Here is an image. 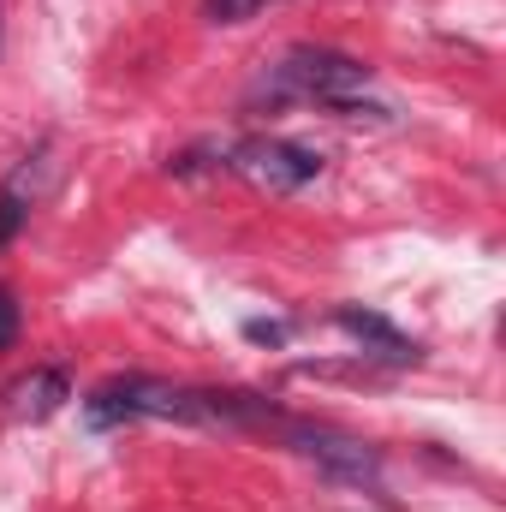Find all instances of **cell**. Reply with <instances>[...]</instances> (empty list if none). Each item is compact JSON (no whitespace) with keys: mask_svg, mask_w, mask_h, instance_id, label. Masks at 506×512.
<instances>
[{"mask_svg":"<svg viewBox=\"0 0 506 512\" xmlns=\"http://www.w3.org/2000/svg\"><path fill=\"white\" fill-rule=\"evenodd\" d=\"M364 84H370V66H364V60H352V54H340V48H292L286 60H274V66L262 72L256 96L328 108V102H340V96H358Z\"/></svg>","mask_w":506,"mask_h":512,"instance_id":"cell-1","label":"cell"},{"mask_svg":"<svg viewBox=\"0 0 506 512\" xmlns=\"http://www.w3.org/2000/svg\"><path fill=\"white\" fill-rule=\"evenodd\" d=\"M227 167L239 179H251L262 191H298L322 173V155L304 149V143H286V137H245L227 149Z\"/></svg>","mask_w":506,"mask_h":512,"instance_id":"cell-2","label":"cell"},{"mask_svg":"<svg viewBox=\"0 0 506 512\" xmlns=\"http://www.w3.org/2000/svg\"><path fill=\"white\" fill-rule=\"evenodd\" d=\"M334 328L352 334L370 358H387V364H417V358H423L417 340H405V334H399L387 316H376V310H352V304H346V310H334Z\"/></svg>","mask_w":506,"mask_h":512,"instance_id":"cell-3","label":"cell"},{"mask_svg":"<svg viewBox=\"0 0 506 512\" xmlns=\"http://www.w3.org/2000/svg\"><path fill=\"white\" fill-rule=\"evenodd\" d=\"M66 399H72V382H66V370H30L24 382L6 387V411H12V417H30V423L54 417Z\"/></svg>","mask_w":506,"mask_h":512,"instance_id":"cell-4","label":"cell"},{"mask_svg":"<svg viewBox=\"0 0 506 512\" xmlns=\"http://www.w3.org/2000/svg\"><path fill=\"white\" fill-rule=\"evenodd\" d=\"M36 155H24L12 173H6V185H0V245H12L18 233H24V221H30V197H36Z\"/></svg>","mask_w":506,"mask_h":512,"instance_id":"cell-5","label":"cell"},{"mask_svg":"<svg viewBox=\"0 0 506 512\" xmlns=\"http://www.w3.org/2000/svg\"><path fill=\"white\" fill-rule=\"evenodd\" d=\"M280 0H203V24H251Z\"/></svg>","mask_w":506,"mask_h":512,"instance_id":"cell-6","label":"cell"},{"mask_svg":"<svg viewBox=\"0 0 506 512\" xmlns=\"http://www.w3.org/2000/svg\"><path fill=\"white\" fill-rule=\"evenodd\" d=\"M18 322H24V316H18V292H12V286H0V352H12V346H18Z\"/></svg>","mask_w":506,"mask_h":512,"instance_id":"cell-7","label":"cell"},{"mask_svg":"<svg viewBox=\"0 0 506 512\" xmlns=\"http://www.w3.org/2000/svg\"><path fill=\"white\" fill-rule=\"evenodd\" d=\"M245 340H251V346H286V340H292V322H262V316H256V322H245Z\"/></svg>","mask_w":506,"mask_h":512,"instance_id":"cell-8","label":"cell"}]
</instances>
